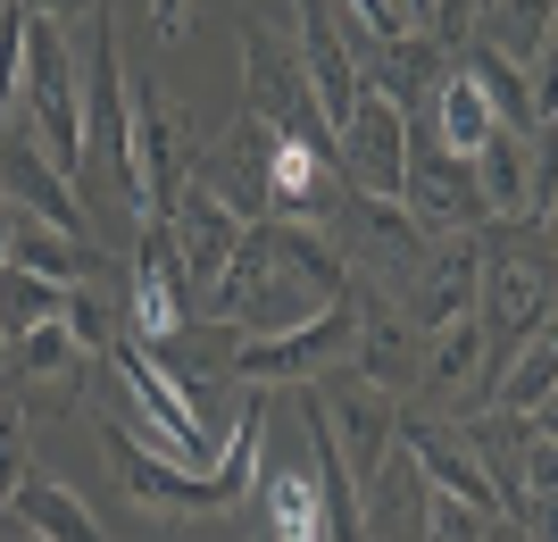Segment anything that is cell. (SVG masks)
<instances>
[{
  "label": "cell",
  "mask_w": 558,
  "mask_h": 542,
  "mask_svg": "<svg viewBox=\"0 0 558 542\" xmlns=\"http://www.w3.org/2000/svg\"><path fill=\"white\" fill-rule=\"evenodd\" d=\"M525 125H492L475 150H466V167H475V184H484V209L492 217H534V176H525Z\"/></svg>",
  "instance_id": "e0dca14e"
},
{
  "label": "cell",
  "mask_w": 558,
  "mask_h": 542,
  "mask_svg": "<svg viewBox=\"0 0 558 542\" xmlns=\"http://www.w3.org/2000/svg\"><path fill=\"white\" fill-rule=\"evenodd\" d=\"M267 443V384H242V401H233V425H226V450H217V468H184V459H167L134 434V425H117L100 409V459H109L117 493L134 501L150 526H192V518H217V509H242L251 493V459Z\"/></svg>",
  "instance_id": "7a4b0ae2"
},
{
  "label": "cell",
  "mask_w": 558,
  "mask_h": 542,
  "mask_svg": "<svg viewBox=\"0 0 558 542\" xmlns=\"http://www.w3.org/2000/svg\"><path fill=\"white\" fill-rule=\"evenodd\" d=\"M17 125L34 134V150H43L59 176H84V68H75L68 50V25L59 17H34L25 9V50H17Z\"/></svg>",
  "instance_id": "3957f363"
},
{
  "label": "cell",
  "mask_w": 558,
  "mask_h": 542,
  "mask_svg": "<svg viewBox=\"0 0 558 542\" xmlns=\"http://www.w3.org/2000/svg\"><path fill=\"white\" fill-rule=\"evenodd\" d=\"M242 109L283 125L308 150H333V125H326V109H317V93H308V75H301V50L258 17H242Z\"/></svg>",
  "instance_id": "5b68a950"
},
{
  "label": "cell",
  "mask_w": 558,
  "mask_h": 542,
  "mask_svg": "<svg viewBox=\"0 0 558 542\" xmlns=\"http://www.w3.org/2000/svg\"><path fill=\"white\" fill-rule=\"evenodd\" d=\"M350 334H359V284H342L317 317H301V326H283V334H233V359H226V376L233 384H308V376H326V368H342L350 359Z\"/></svg>",
  "instance_id": "277c9868"
},
{
  "label": "cell",
  "mask_w": 558,
  "mask_h": 542,
  "mask_svg": "<svg viewBox=\"0 0 558 542\" xmlns=\"http://www.w3.org/2000/svg\"><path fill=\"white\" fill-rule=\"evenodd\" d=\"M442 68H450V43H434V34H400V43H375L359 75L400 109V125H425V118H434V84H442ZM425 134H434V125H425Z\"/></svg>",
  "instance_id": "5bb4252c"
},
{
  "label": "cell",
  "mask_w": 558,
  "mask_h": 542,
  "mask_svg": "<svg viewBox=\"0 0 558 542\" xmlns=\"http://www.w3.org/2000/svg\"><path fill=\"white\" fill-rule=\"evenodd\" d=\"M0 393L25 409V425L34 418H68V409L93 393V351H84L59 317H43V326L9 334V384H0Z\"/></svg>",
  "instance_id": "8992f818"
},
{
  "label": "cell",
  "mask_w": 558,
  "mask_h": 542,
  "mask_svg": "<svg viewBox=\"0 0 558 542\" xmlns=\"http://www.w3.org/2000/svg\"><path fill=\"white\" fill-rule=\"evenodd\" d=\"M392 201L417 217L425 234H475V226L492 217L475 167H466L459 150H442L425 125H409V159H400V192H392Z\"/></svg>",
  "instance_id": "ba28073f"
},
{
  "label": "cell",
  "mask_w": 558,
  "mask_h": 542,
  "mask_svg": "<svg viewBox=\"0 0 558 542\" xmlns=\"http://www.w3.org/2000/svg\"><path fill=\"white\" fill-rule=\"evenodd\" d=\"M175 326H192V284H184V267H175L167 226L142 217L134 267H125V334H134V342H167Z\"/></svg>",
  "instance_id": "30bf717a"
},
{
  "label": "cell",
  "mask_w": 558,
  "mask_h": 542,
  "mask_svg": "<svg viewBox=\"0 0 558 542\" xmlns=\"http://www.w3.org/2000/svg\"><path fill=\"white\" fill-rule=\"evenodd\" d=\"M242 501L258 509V534H276V542H317V534H326V493H317V468H276V475H258Z\"/></svg>",
  "instance_id": "2e32d148"
},
{
  "label": "cell",
  "mask_w": 558,
  "mask_h": 542,
  "mask_svg": "<svg viewBox=\"0 0 558 542\" xmlns=\"http://www.w3.org/2000/svg\"><path fill=\"white\" fill-rule=\"evenodd\" d=\"M125 159H134L142 217H167V201H175L184 176H192V125L167 109V93L150 84V75L125 84Z\"/></svg>",
  "instance_id": "52a82bcc"
},
{
  "label": "cell",
  "mask_w": 558,
  "mask_h": 542,
  "mask_svg": "<svg viewBox=\"0 0 558 542\" xmlns=\"http://www.w3.org/2000/svg\"><path fill=\"white\" fill-rule=\"evenodd\" d=\"M417 359H425V334L400 317L384 292H367L359 284V334H350V376H367V384H384L392 401H409V384H417Z\"/></svg>",
  "instance_id": "7c38bea8"
},
{
  "label": "cell",
  "mask_w": 558,
  "mask_h": 542,
  "mask_svg": "<svg viewBox=\"0 0 558 542\" xmlns=\"http://www.w3.org/2000/svg\"><path fill=\"white\" fill-rule=\"evenodd\" d=\"M17 9H34V17H59V25H75V17H93L100 0H17Z\"/></svg>",
  "instance_id": "603a6c76"
},
{
  "label": "cell",
  "mask_w": 558,
  "mask_h": 542,
  "mask_svg": "<svg viewBox=\"0 0 558 542\" xmlns=\"http://www.w3.org/2000/svg\"><path fill=\"white\" fill-rule=\"evenodd\" d=\"M350 284L342 251H333L326 226H292V217H251L233 260L209 284V317H226L233 334H283L317 317Z\"/></svg>",
  "instance_id": "6da1fadb"
},
{
  "label": "cell",
  "mask_w": 558,
  "mask_h": 542,
  "mask_svg": "<svg viewBox=\"0 0 558 542\" xmlns=\"http://www.w3.org/2000/svg\"><path fill=\"white\" fill-rule=\"evenodd\" d=\"M59 301H68V284H50V276H34V267L0 260V342L25 334V326H43V317H59Z\"/></svg>",
  "instance_id": "44dd1931"
},
{
  "label": "cell",
  "mask_w": 558,
  "mask_h": 542,
  "mask_svg": "<svg viewBox=\"0 0 558 542\" xmlns=\"http://www.w3.org/2000/svg\"><path fill=\"white\" fill-rule=\"evenodd\" d=\"M159 226H167V242H175V267H184L192 292H209L217 267H226V260H233V242H242V217H233L209 184H192V176H184V192L167 201Z\"/></svg>",
  "instance_id": "4fadbf2b"
},
{
  "label": "cell",
  "mask_w": 558,
  "mask_h": 542,
  "mask_svg": "<svg viewBox=\"0 0 558 542\" xmlns=\"http://www.w3.org/2000/svg\"><path fill=\"white\" fill-rule=\"evenodd\" d=\"M425 125H434V142H442V150H459V159H466V150H475V142H484L500 118H492L484 84H475V75H466L459 59H450V68H442V84H434V118H425Z\"/></svg>",
  "instance_id": "d6986e66"
},
{
  "label": "cell",
  "mask_w": 558,
  "mask_h": 542,
  "mask_svg": "<svg viewBox=\"0 0 558 542\" xmlns=\"http://www.w3.org/2000/svg\"><path fill=\"white\" fill-rule=\"evenodd\" d=\"M0 260L34 267V276H50V284L117 276V260L100 251L93 234H59V226H43V217H25V209H9V242H0Z\"/></svg>",
  "instance_id": "9a60e30c"
},
{
  "label": "cell",
  "mask_w": 558,
  "mask_h": 542,
  "mask_svg": "<svg viewBox=\"0 0 558 542\" xmlns=\"http://www.w3.org/2000/svg\"><path fill=\"white\" fill-rule=\"evenodd\" d=\"M550 384H558V342H550V326H542V334H525V351L492 376L484 409H534V401H550Z\"/></svg>",
  "instance_id": "ffe728a7"
},
{
  "label": "cell",
  "mask_w": 558,
  "mask_h": 542,
  "mask_svg": "<svg viewBox=\"0 0 558 542\" xmlns=\"http://www.w3.org/2000/svg\"><path fill=\"white\" fill-rule=\"evenodd\" d=\"M184 9H192V0H150V25H159V43H175V34H184Z\"/></svg>",
  "instance_id": "cb8c5ba5"
},
{
  "label": "cell",
  "mask_w": 558,
  "mask_h": 542,
  "mask_svg": "<svg viewBox=\"0 0 558 542\" xmlns=\"http://www.w3.org/2000/svg\"><path fill=\"white\" fill-rule=\"evenodd\" d=\"M400 159H409V125L375 84H359V100L333 125V167L350 192H400Z\"/></svg>",
  "instance_id": "9c48e42d"
},
{
  "label": "cell",
  "mask_w": 558,
  "mask_h": 542,
  "mask_svg": "<svg viewBox=\"0 0 558 542\" xmlns=\"http://www.w3.org/2000/svg\"><path fill=\"white\" fill-rule=\"evenodd\" d=\"M0 518L34 526V534H59V542H93V534H100L93 501L68 493V484H50V475H17V493H9V509H0Z\"/></svg>",
  "instance_id": "ac0fdd59"
},
{
  "label": "cell",
  "mask_w": 558,
  "mask_h": 542,
  "mask_svg": "<svg viewBox=\"0 0 558 542\" xmlns=\"http://www.w3.org/2000/svg\"><path fill=\"white\" fill-rule=\"evenodd\" d=\"M0 201L25 217H43V226H59V234H93V209H84V192L59 176V167L34 150V134H25L17 118H0Z\"/></svg>",
  "instance_id": "8fae6325"
},
{
  "label": "cell",
  "mask_w": 558,
  "mask_h": 542,
  "mask_svg": "<svg viewBox=\"0 0 558 542\" xmlns=\"http://www.w3.org/2000/svg\"><path fill=\"white\" fill-rule=\"evenodd\" d=\"M17 475H25V409L0 393V509H9V493H17Z\"/></svg>",
  "instance_id": "7402d4cb"
}]
</instances>
